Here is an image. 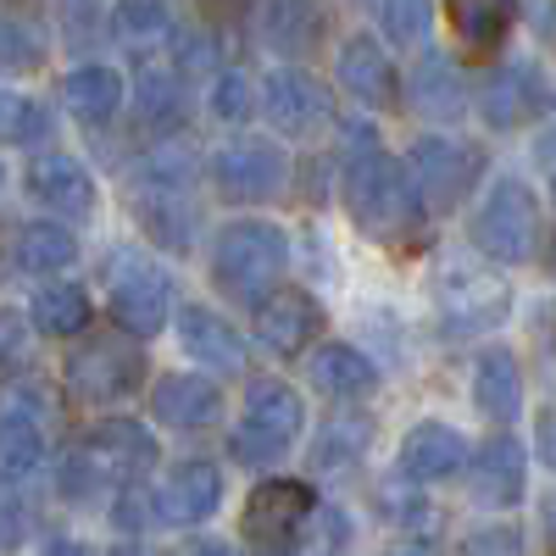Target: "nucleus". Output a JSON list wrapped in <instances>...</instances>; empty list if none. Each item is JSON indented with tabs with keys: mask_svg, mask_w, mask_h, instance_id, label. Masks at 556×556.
<instances>
[{
	"mask_svg": "<svg viewBox=\"0 0 556 556\" xmlns=\"http://www.w3.org/2000/svg\"><path fill=\"white\" fill-rule=\"evenodd\" d=\"M345 206L356 217V228H367L374 240H401L417 223V190L395 156H384L379 146H362L345 167Z\"/></svg>",
	"mask_w": 556,
	"mask_h": 556,
	"instance_id": "f257e3e1",
	"label": "nucleus"
},
{
	"mask_svg": "<svg viewBox=\"0 0 556 556\" xmlns=\"http://www.w3.org/2000/svg\"><path fill=\"white\" fill-rule=\"evenodd\" d=\"M156 456H162V451H156V440L146 434V424L106 417V424L89 429L84 445L73 451L62 484H67L73 495H96L101 484H106V490H128V484H139V479L156 468Z\"/></svg>",
	"mask_w": 556,
	"mask_h": 556,
	"instance_id": "f03ea898",
	"label": "nucleus"
},
{
	"mask_svg": "<svg viewBox=\"0 0 556 556\" xmlns=\"http://www.w3.org/2000/svg\"><path fill=\"white\" fill-rule=\"evenodd\" d=\"M146 379V345L123 329H101L89 334L73 356H67V390L89 406H112L128 390H139Z\"/></svg>",
	"mask_w": 556,
	"mask_h": 556,
	"instance_id": "7ed1b4c3",
	"label": "nucleus"
},
{
	"mask_svg": "<svg viewBox=\"0 0 556 556\" xmlns=\"http://www.w3.org/2000/svg\"><path fill=\"white\" fill-rule=\"evenodd\" d=\"M285 256H290V245L273 223H228L217 235V251H212V273L228 295L256 301L267 285H278Z\"/></svg>",
	"mask_w": 556,
	"mask_h": 556,
	"instance_id": "20e7f679",
	"label": "nucleus"
},
{
	"mask_svg": "<svg viewBox=\"0 0 556 556\" xmlns=\"http://www.w3.org/2000/svg\"><path fill=\"white\" fill-rule=\"evenodd\" d=\"M473 245L501 267H518L540 251V201H534L529 184L501 178L484 195V206L473 217Z\"/></svg>",
	"mask_w": 556,
	"mask_h": 556,
	"instance_id": "39448f33",
	"label": "nucleus"
},
{
	"mask_svg": "<svg viewBox=\"0 0 556 556\" xmlns=\"http://www.w3.org/2000/svg\"><path fill=\"white\" fill-rule=\"evenodd\" d=\"M406 178H412V190H417V206L451 212L462 195L473 190V178H479V151L456 146V139H417V146H412V162H406Z\"/></svg>",
	"mask_w": 556,
	"mask_h": 556,
	"instance_id": "423d86ee",
	"label": "nucleus"
},
{
	"mask_svg": "<svg viewBox=\"0 0 556 556\" xmlns=\"http://www.w3.org/2000/svg\"><path fill=\"white\" fill-rule=\"evenodd\" d=\"M290 178V162L267 139H235L212 156V184L228 201H273Z\"/></svg>",
	"mask_w": 556,
	"mask_h": 556,
	"instance_id": "0eeeda50",
	"label": "nucleus"
},
{
	"mask_svg": "<svg viewBox=\"0 0 556 556\" xmlns=\"http://www.w3.org/2000/svg\"><path fill=\"white\" fill-rule=\"evenodd\" d=\"M506 306H513V295H506V278L484 273V267H462L451 262L440 273V312L456 334H479V329H495V323L506 317Z\"/></svg>",
	"mask_w": 556,
	"mask_h": 556,
	"instance_id": "6e6552de",
	"label": "nucleus"
},
{
	"mask_svg": "<svg viewBox=\"0 0 556 556\" xmlns=\"http://www.w3.org/2000/svg\"><path fill=\"white\" fill-rule=\"evenodd\" d=\"M173 312V290H167V278L146 262H123L117 278H112V317H117V329L134 334V340H151L162 323Z\"/></svg>",
	"mask_w": 556,
	"mask_h": 556,
	"instance_id": "1a4fd4ad",
	"label": "nucleus"
},
{
	"mask_svg": "<svg viewBox=\"0 0 556 556\" xmlns=\"http://www.w3.org/2000/svg\"><path fill=\"white\" fill-rule=\"evenodd\" d=\"M23 184H28V195L56 217H89L96 212V178H89L84 162L67 156V151H39L28 162Z\"/></svg>",
	"mask_w": 556,
	"mask_h": 556,
	"instance_id": "9d476101",
	"label": "nucleus"
},
{
	"mask_svg": "<svg viewBox=\"0 0 556 556\" xmlns=\"http://www.w3.org/2000/svg\"><path fill=\"white\" fill-rule=\"evenodd\" d=\"M545 101H551L545 96V78L529 62H506V67H495L479 84V117L490 128H523V123H534L545 112Z\"/></svg>",
	"mask_w": 556,
	"mask_h": 556,
	"instance_id": "9b49d317",
	"label": "nucleus"
},
{
	"mask_svg": "<svg viewBox=\"0 0 556 556\" xmlns=\"http://www.w3.org/2000/svg\"><path fill=\"white\" fill-rule=\"evenodd\" d=\"M267 117H273L278 134L306 139V134H317L323 123L334 117V101H329V89H323L312 73L278 67V73L267 78Z\"/></svg>",
	"mask_w": 556,
	"mask_h": 556,
	"instance_id": "f8f14e48",
	"label": "nucleus"
},
{
	"mask_svg": "<svg viewBox=\"0 0 556 556\" xmlns=\"http://www.w3.org/2000/svg\"><path fill=\"white\" fill-rule=\"evenodd\" d=\"M312 513V490L295 484V479H273V484H256L251 501H245V518H240V534L251 545H285Z\"/></svg>",
	"mask_w": 556,
	"mask_h": 556,
	"instance_id": "ddd939ff",
	"label": "nucleus"
},
{
	"mask_svg": "<svg viewBox=\"0 0 556 556\" xmlns=\"http://www.w3.org/2000/svg\"><path fill=\"white\" fill-rule=\"evenodd\" d=\"M317 323H323L317 301L306 290H295V285H278L273 295L256 301V340L273 356H301L312 345V334H317Z\"/></svg>",
	"mask_w": 556,
	"mask_h": 556,
	"instance_id": "4468645a",
	"label": "nucleus"
},
{
	"mask_svg": "<svg viewBox=\"0 0 556 556\" xmlns=\"http://www.w3.org/2000/svg\"><path fill=\"white\" fill-rule=\"evenodd\" d=\"M223 501V473L212 462H178L167 484L156 490V518L162 523H206Z\"/></svg>",
	"mask_w": 556,
	"mask_h": 556,
	"instance_id": "2eb2a0df",
	"label": "nucleus"
},
{
	"mask_svg": "<svg viewBox=\"0 0 556 556\" xmlns=\"http://www.w3.org/2000/svg\"><path fill=\"white\" fill-rule=\"evenodd\" d=\"M523 479H529V462H523V445L513 434H495V440H484L473 451L468 484H473V501L479 506H518Z\"/></svg>",
	"mask_w": 556,
	"mask_h": 556,
	"instance_id": "dca6fc26",
	"label": "nucleus"
},
{
	"mask_svg": "<svg viewBox=\"0 0 556 556\" xmlns=\"http://www.w3.org/2000/svg\"><path fill=\"white\" fill-rule=\"evenodd\" d=\"M134 212H139L146 235H151L162 251H190V245H195V228H201L195 190H139V195H134Z\"/></svg>",
	"mask_w": 556,
	"mask_h": 556,
	"instance_id": "f3484780",
	"label": "nucleus"
},
{
	"mask_svg": "<svg viewBox=\"0 0 556 556\" xmlns=\"http://www.w3.org/2000/svg\"><path fill=\"white\" fill-rule=\"evenodd\" d=\"M301 424H306V406H301V395L285 379H256L251 384V395H245V429L251 434H262L278 451H290Z\"/></svg>",
	"mask_w": 556,
	"mask_h": 556,
	"instance_id": "a211bd4d",
	"label": "nucleus"
},
{
	"mask_svg": "<svg viewBox=\"0 0 556 556\" xmlns=\"http://www.w3.org/2000/svg\"><path fill=\"white\" fill-rule=\"evenodd\" d=\"M462 462H468V440L445 424H417L406 440H401V473L417 479V484H440L451 479Z\"/></svg>",
	"mask_w": 556,
	"mask_h": 556,
	"instance_id": "6ab92c4d",
	"label": "nucleus"
},
{
	"mask_svg": "<svg viewBox=\"0 0 556 556\" xmlns=\"http://www.w3.org/2000/svg\"><path fill=\"white\" fill-rule=\"evenodd\" d=\"M178 340L201 367H217V374L245 367V340L235 334V323H223L212 306H184L178 312Z\"/></svg>",
	"mask_w": 556,
	"mask_h": 556,
	"instance_id": "aec40b11",
	"label": "nucleus"
},
{
	"mask_svg": "<svg viewBox=\"0 0 556 556\" xmlns=\"http://www.w3.org/2000/svg\"><path fill=\"white\" fill-rule=\"evenodd\" d=\"M151 412H156V424L167 429H206L217 424V412H223V395L212 379H195V374H173L151 390Z\"/></svg>",
	"mask_w": 556,
	"mask_h": 556,
	"instance_id": "412c9836",
	"label": "nucleus"
},
{
	"mask_svg": "<svg viewBox=\"0 0 556 556\" xmlns=\"http://www.w3.org/2000/svg\"><path fill=\"white\" fill-rule=\"evenodd\" d=\"M340 84L351 89L362 106H395V96H401V78H395L390 56L367 34H356L340 51Z\"/></svg>",
	"mask_w": 556,
	"mask_h": 556,
	"instance_id": "4be33fe9",
	"label": "nucleus"
},
{
	"mask_svg": "<svg viewBox=\"0 0 556 556\" xmlns=\"http://www.w3.org/2000/svg\"><path fill=\"white\" fill-rule=\"evenodd\" d=\"M468 106V84H462L451 56H424L412 67V112H424L429 123H456Z\"/></svg>",
	"mask_w": 556,
	"mask_h": 556,
	"instance_id": "5701e85b",
	"label": "nucleus"
},
{
	"mask_svg": "<svg viewBox=\"0 0 556 556\" xmlns=\"http://www.w3.org/2000/svg\"><path fill=\"white\" fill-rule=\"evenodd\" d=\"M62 101H67V112H73L84 128H101V123H112L117 106H123V78H117V67H101V62L73 67L67 84H62Z\"/></svg>",
	"mask_w": 556,
	"mask_h": 556,
	"instance_id": "b1692460",
	"label": "nucleus"
},
{
	"mask_svg": "<svg viewBox=\"0 0 556 556\" xmlns=\"http://www.w3.org/2000/svg\"><path fill=\"white\" fill-rule=\"evenodd\" d=\"M473 401L490 424H513L523 412V379H518V362L506 351H484L473 367Z\"/></svg>",
	"mask_w": 556,
	"mask_h": 556,
	"instance_id": "393cba45",
	"label": "nucleus"
},
{
	"mask_svg": "<svg viewBox=\"0 0 556 556\" xmlns=\"http://www.w3.org/2000/svg\"><path fill=\"white\" fill-rule=\"evenodd\" d=\"M262 34H267V45L278 56H306L323 39V7L317 0H267Z\"/></svg>",
	"mask_w": 556,
	"mask_h": 556,
	"instance_id": "a878e982",
	"label": "nucleus"
},
{
	"mask_svg": "<svg viewBox=\"0 0 556 556\" xmlns=\"http://www.w3.org/2000/svg\"><path fill=\"white\" fill-rule=\"evenodd\" d=\"M312 384L323 390V395H334V401H356V395H367L379 384V374H374V362H367L362 351H351V345H323L317 356H312Z\"/></svg>",
	"mask_w": 556,
	"mask_h": 556,
	"instance_id": "bb28decb",
	"label": "nucleus"
},
{
	"mask_svg": "<svg viewBox=\"0 0 556 556\" xmlns=\"http://www.w3.org/2000/svg\"><path fill=\"white\" fill-rule=\"evenodd\" d=\"M445 12L468 51H495L513 28V0H445Z\"/></svg>",
	"mask_w": 556,
	"mask_h": 556,
	"instance_id": "cd10ccee",
	"label": "nucleus"
},
{
	"mask_svg": "<svg viewBox=\"0 0 556 556\" xmlns=\"http://www.w3.org/2000/svg\"><path fill=\"white\" fill-rule=\"evenodd\" d=\"M73 256H78V240L62 223H23L17 228V267L23 273H62V267H73Z\"/></svg>",
	"mask_w": 556,
	"mask_h": 556,
	"instance_id": "c85d7f7f",
	"label": "nucleus"
},
{
	"mask_svg": "<svg viewBox=\"0 0 556 556\" xmlns=\"http://www.w3.org/2000/svg\"><path fill=\"white\" fill-rule=\"evenodd\" d=\"M28 317H34V329H45V334H84L89 329V295L78 285H45L34 295Z\"/></svg>",
	"mask_w": 556,
	"mask_h": 556,
	"instance_id": "c756f323",
	"label": "nucleus"
},
{
	"mask_svg": "<svg viewBox=\"0 0 556 556\" xmlns=\"http://www.w3.org/2000/svg\"><path fill=\"white\" fill-rule=\"evenodd\" d=\"M45 456L39 424L28 412H0V479H28Z\"/></svg>",
	"mask_w": 556,
	"mask_h": 556,
	"instance_id": "7c9ffc66",
	"label": "nucleus"
},
{
	"mask_svg": "<svg viewBox=\"0 0 556 556\" xmlns=\"http://www.w3.org/2000/svg\"><path fill=\"white\" fill-rule=\"evenodd\" d=\"M112 34L128 45V51H151L173 34V17H167V0H117L112 12Z\"/></svg>",
	"mask_w": 556,
	"mask_h": 556,
	"instance_id": "2f4dec72",
	"label": "nucleus"
},
{
	"mask_svg": "<svg viewBox=\"0 0 556 556\" xmlns=\"http://www.w3.org/2000/svg\"><path fill=\"white\" fill-rule=\"evenodd\" d=\"M184 117V89L167 67H146L139 73V123L146 128H173Z\"/></svg>",
	"mask_w": 556,
	"mask_h": 556,
	"instance_id": "473e14b6",
	"label": "nucleus"
},
{
	"mask_svg": "<svg viewBox=\"0 0 556 556\" xmlns=\"http://www.w3.org/2000/svg\"><path fill=\"white\" fill-rule=\"evenodd\" d=\"M45 134H51L45 106L17 96V89H0V146H34V139H45Z\"/></svg>",
	"mask_w": 556,
	"mask_h": 556,
	"instance_id": "72a5a7b5",
	"label": "nucleus"
},
{
	"mask_svg": "<svg viewBox=\"0 0 556 556\" xmlns=\"http://www.w3.org/2000/svg\"><path fill=\"white\" fill-rule=\"evenodd\" d=\"M374 17L395 45H424L429 23H434V7L429 0H374Z\"/></svg>",
	"mask_w": 556,
	"mask_h": 556,
	"instance_id": "f704fd0d",
	"label": "nucleus"
},
{
	"mask_svg": "<svg viewBox=\"0 0 556 556\" xmlns=\"http://www.w3.org/2000/svg\"><path fill=\"white\" fill-rule=\"evenodd\" d=\"M362 445H367V424L362 417H334L329 429L317 434V468H345L351 456H362Z\"/></svg>",
	"mask_w": 556,
	"mask_h": 556,
	"instance_id": "c9c22d12",
	"label": "nucleus"
},
{
	"mask_svg": "<svg viewBox=\"0 0 556 556\" xmlns=\"http://www.w3.org/2000/svg\"><path fill=\"white\" fill-rule=\"evenodd\" d=\"M251 106H256L251 78H245V73H223V78H217V89H212V112H217L223 123H245V117H251Z\"/></svg>",
	"mask_w": 556,
	"mask_h": 556,
	"instance_id": "e433bc0d",
	"label": "nucleus"
},
{
	"mask_svg": "<svg viewBox=\"0 0 556 556\" xmlns=\"http://www.w3.org/2000/svg\"><path fill=\"white\" fill-rule=\"evenodd\" d=\"M39 62V39L23 23H0V73H23Z\"/></svg>",
	"mask_w": 556,
	"mask_h": 556,
	"instance_id": "4c0bfd02",
	"label": "nucleus"
},
{
	"mask_svg": "<svg viewBox=\"0 0 556 556\" xmlns=\"http://www.w3.org/2000/svg\"><path fill=\"white\" fill-rule=\"evenodd\" d=\"M462 556H523V534L518 529H479L468 534V545H462Z\"/></svg>",
	"mask_w": 556,
	"mask_h": 556,
	"instance_id": "58836bf2",
	"label": "nucleus"
},
{
	"mask_svg": "<svg viewBox=\"0 0 556 556\" xmlns=\"http://www.w3.org/2000/svg\"><path fill=\"white\" fill-rule=\"evenodd\" d=\"M228 451H235V462H245V468H262V462H278V456H285L278 445H267L262 434H251L245 424L235 429V440H228Z\"/></svg>",
	"mask_w": 556,
	"mask_h": 556,
	"instance_id": "ea45409f",
	"label": "nucleus"
},
{
	"mask_svg": "<svg viewBox=\"0 0 556 556\" xmlns=\"http://www.w3.org/2000/svg\"><path fill=\"white\" fill-rule=\"evenodd\" d=\"M28 345V323L17 312H0V367H12Z\"/></svg>",
	"mask_w": 556,
	"mask_h": 556,
	"instance_id": "a19ab883",
	"label": "nucleus"
},
{
	"mask_svg": "<svg viewBox=\"0 0 556 556\" xmlns=\"http://www.w3.org/2000/svg\"><path fill=\"white\" fill-rule=\"evenodd\" d=\"M56 12H62V23L73 34H89V28H96V17H101V0H56Z\"/></svg>",
	"mask_w": 556,
	"mask_h": 556,
	"instance_id": "79ce46f5",
	"label": "nucleus"
},
{
	"mask_svg": "<svg viewBox=\"0 0 556 556\" xmlns=\"http://www.w3.org/2000/svg\"><path fill=\"white\" fill-rule=\"evenodd\" d=\"M534 440H540L545 468H556V412H545V417H540V434H534Z\"/></svg>",
	"mask_w": 556,
	"mask_h": 556,
	"instance_id": "37998d69",
	"label": "nucleus"
},
{
	"mask_svg": "<svg viewBox=\"0 0 556 556\" xmlns=\"http://www.w3.org/2000/svg\"><path fill=\"white\" fill-rule=\"evenodd\" d=\"M112 556H156V545H146V540H134V545H117Z\"/></svg>",
	"mask_w": 556,
	"mask_h": 556,
	"instance_id": "c03bdc74",
	"label": "nucleus"
},
{
	"mask_svg": "<svg viewBox=\"0 0 556 556\" xmlns=\"http://www.w3.org/2000/svg\"><path fill=\"white\" fill-rule=\"evenodd\" d=\"M190 556H235V551H223V545H195Z\"/></svg>",
	"mask_w": 556,
	"mask_h": 556,
	"instance_id": "a18cd8bd",
	"label": "nucleus"
},
{
	"mask_svg": "<svg viewBox=\"0 0 556 556\" xmlns=\"http://www.w3.org/2000/svg\"><path fill=\"white\" fill-rule=\"evenodd\" d=\"M51 556H89V551H84V545H73V540H67V545H56V551H51Z\"/></svg>",
	"mask_w": 556,
	"mask_h": 556,
	"instance_id": "49530a36",
	"label": "nucleus"
},
{
	"mask_svg": "<svg viewBox=\"0 0 556 556\" xmlns=\"http://www.w3.org/2000/svg\"><path fill=\"white\" fill-rule=\"evenodd\" d=\"M545 523H551V534H556V501H551V513H545Z\"/></svg>",
	"mask_w": 556,
	"mask_h": 556,
	"instance_id": "de8ad7c7",
	"label": "nucleus"
},
{
	"mask_svg": "<svg viewBox=\"0 0 556 556\" xmlns=\"http://www.w3.org/2000/svg\"><path fill=\"white\" fill-rule=\"evenodd\" d=\"M395 556H406V551H395ZM412 556H429V551H412Z\"/></svg>",
	"mask_w": 556,
	"mask_h": 556,
	"instance_id": "09e8293b",
	"label": "nucleus"
}]
</instances>
